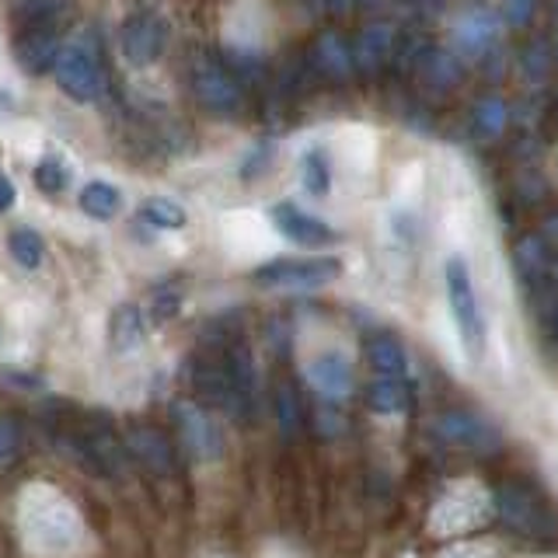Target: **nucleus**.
Segmentation results:
<instances>
[{
  "label": "nucleus",
  "instance_id": "4be33fe9",
  "mask_svg": "<svg viewBox=\"0 0 558 558\" xmlns=\"http://www.w3.org/2000/svg\"><path fill=\"white\" fill-rule=\"evenodd\" d=\"M109 336H112V345L119 349V353H130V349L140 345V339H144V318H140L136 304H119L116 307Z\"/></svg>",
  "mask_w": 558,
  "mask_h": 558
},
{
  "label": "nucleus",
  "instance_id": "72a5a7b5",
  "mask_svg": "<svg viewBox=\"0 0 558 558\" xmlns=\"http://www.w3.org/2000/svg\"><path fill=\"white\" fill-rule=\"evenodd\" d=\"M11 203H14V185H11L8 174L0 171V214H8Z\"/></svg>",
  "mask_w": 558,
  "mask_h": 558
},
{
  "label": "nucleus",
  "instance_id": "b1692460",
  "mask_svg": "<svg viewBox=\"0 0 558 558\" xmlns=\"http://www.w3.org/2000/svg\"><path fill=\"white\" fill-rule=\"evenodd\" d=\"M8 248H11V258L17 262L22 269H39L43 266V238L32 231V227H17L8 238Z\"/></svg>",
  "mask_w": 558,
  "mask_h": 558
},
{
  "label": "nucleus",
  "instance_id": "c9c22d12",
  "mask_svg": "<svg viewBox=\"0 0 558 558\" xmlns=\"http://www.w3.org/2000/svg\"><path fill=\"white\" fill-rule=\"evenodd\" d=\"M444 558H482V548H458V551H450Z\"/></svg>",
  "mask_w": 558,
  "mask_h": 558
},
{
  "label": "nucleus",
  "instance_id": "0eeeda50",
  "mask_svg": "<svg viewBox=\"0 0 558 558\" xmlns=\"http://www.w3.org/2000/svg\"><path fill=\"white\" fill-rule=\"evenodd\" d=\"M60 57V35L52 25H25L14 35V60L25 74L39 77Z\"/></svg>",
  "mask_w": 558,
  "mask_h": 558
},
{
  "label": "nucleus",
  "instance_id": "39448f33",
  "mask_svg": "<svg viewBox=\"0 0 558 558\" xmlns=\"http://www.w3.org/2000/svg\"><path fill=\"white\" fill-rule=\"evenodd\" d=\"M168 46V25L157 11H140L122 25V57L133 66H150Z\"/></svg>",
  "mask_w": 558,
  "mask_h": 558
},
{
  "label": "nucleus",
  "instance_id": "f3484780",
  "mask_svg": "<svg viewBox=\"0 0 558 558\" xmlns=\"http://www.w3.org/2000/svg\"><path fill=\"white\" fill-rule=\"evenodd\" d=\"M409 388L401 377H377L371 388H366V405L380 415H401L409 412Z\"/></svg>",
  "mask_w": 558,
  "mask_h": 558
},
{
  "label": "nucleus",
  "instance_id": "412c9836",
  "mask_svg": "<svg viewBox=\"0 0 558 558\" xmlns=\"http://www.w3.org/2000/svg\"><path fill=\"white\" fill-rule=\"evenodd\" d=\"M130 450L136 453L140 461H144L147 468H154V471H168L171 468V447H168V440L157 429H133L130 433Z\"/></svg>",
  "mask_w": 558,
  "mask_h": 558
},
{
  "label": "nucleus",
  "instance_id": "20e7f679",
  "mask_svg": "<svg viewBox=\"0 0 558 558\" xmlns=\"http://www.w3.org/2000/svg\"><path fill=\"white\" fill-rule=\"evenodd\" d=\"M192 95L199 98L203 109L209 112H220V116H231L241 109V84L238 77L231 74V66H223L217 57H209V52H196V60H192Z\"/></svg>",
  "mask_w": 558,
  "mask_h": 558
},
{
  "label": "nucleus",
  "instance_id": "7ed1b4c3",
  "mask_svg": "<svg viewBox=\"0 0 558 558\" xmlns=\"http://www.w3.org/2000/svg\"><path fill=\"white\" fill-rule=\"evenodd\" d=\"M342 276L339 258H276L258 266L252 279L266 290H322Z\"/></svg>",
  "mask_w": 558,
  "mask_h": 558
},
{
  "label": "nucleus",
  "instance_id": "6ab92c4d",
  "mask_svg": "<svg viewBox=\"0 0 558 558\" xmlns=\"http://www.w3.org/2000/svg\"><path fill=\"white\" fill-rule=\"evenodd\" d=\"M471 126H475V133L482 140H499L506 130H510V105L496 95L475 101V109H471Z\"/></svg>",
  "mask_w": 558,
  "mask_h": 558
},
{
  "label": "nucleus",
  "instance_id": "2eb2a0df",
  "mask_svg": "<svg viewBox=\"0 0 558 558\" xmlns=\"http://www.w3.org/2000/svg\"><path fill=\"white\" fill-rule=\"evenodd\" d=\"M485 520V499L475 493L468 499V506H461V499H440V506H436L433 513V534H461L468 527H475V523Z\"/></svg>",
  "mask_w": 558,
  "mask_h": 558
},
{
  "label": "nucleus",
  "instance_id": "a878e982",
  "mask_svg": "<svg viewBox=\"0 0 558 558\" xmlns=\"http://www.w3.org/2000/svg\"><path fill=\"white\" fill-rule=\"evenodd\" d=\"M301 174H304V189L311 196H328L331 189V171L322 150H307L304 161H301Z\"/></svg>",
  "mask_w": 558,
  "mask_h": 558
},
{
  "label": "nucleus",
  "instance_id": "a211bd4d",
  "mask_svg": "<svg viewBox=\"0 0 558 558\" xmlns=\"http://www.w3.org/2000/svg\"><path fill=\"white\" fill-rule=\"evenodd\" d=\"M513 266L523 279H541L551 269V248L541 234H527L517 241L513 248Z\"/></svg>",
  "mask_w": 558,
  "mask_h": 558
},
{
  "label": "nucleus",
  "instance_id": "e433bc0d",
  "mask_svg": "<svg viewBox=\"0 0 558 558\" xmlns=\"http://www.w3.org/2000/svg\"><path fill=\"white\" fill-rule=\"evenodd\" d=\"M551 63L558 66V32H555V46H551Z\"/></svg>",
  "mask_w": 558,
  "mask_h": 558
},
{
  "label": "nucleus",
  "instance_id": "f257e3e1",
  "mask_svg": "<svg viewBox=\"0 0 558 558\" xmlns=\"http://www.w3.org/2000/svg\"><path fill=\"white\" fill-rule=\"evenodd\" d=\"M444 283H447V301L453 311V322H458L461 331V342L471 356H482L485 349V314L478 304V293L475 283H471V272L464 266V258H447L444 266Z\"/></svg>",
  "mask_w": 558,
  "mask_h": 558
},
{
  "label": "nucleus",
  "instance_id": "6e6552de",
  "mask_svg": "<svg viewBox=\"0 0 558 558\" xmlns=\"http://www.w3.org/2000/svg\"><path fill=\"white\" fill-rule=\"evenodd\" d=\"M436 436L450 447L461 450H496L499 447V433L485 423V418L471 415V412H447L436 418Z\"/></svg>",
  "mask_w": 558,
  "mask_h": 558
},
{
  "label": "nucleus",
  "instance_id": "393cba45",
  "mask_svg": "<svg viewBox=\"0 0 558 558\" xmlns=\"http://www.w3.org/2000/svg\"><path fill=\"white\" fill-rule=\"evenodd\" d=\"M140 214H144L147 223L161 227V231H179V227H185V209L174 199H165V196L147 199L144 206H140Z\"/></svg>",
  "mask_w": 558,
  "mask_h": 558
},
{
  "label": "nucleus",
  "instance_id": "4c0bfd02",
  "mask_svg": "<svg viewBox=\"0 0 558 558\" xmlns=\"http://www.w3.org/2000/svg\"><path fill=\"white\" fill-rule=\"evenodd\" d=\"M555 112H558V105H555Z\"/></svg>",
  "mask_w": 558,
  "mask_h": 558
},
{
  "label": "nucleus",
  "instance_id": "473e14b6",
  "mask_svg": "<svg viewBox=\"0 0 558 558\" xmlns=\"http://www.w3.org/2000/svg\"><path fill=\"white\" fill-rule=\"evenodd\" d=\"M266 154H269V147H262V150H255V154H252V161H248V165H241V179H255V174H258V168H262V165H266V161H269V157H266Z\"/></svg>",
  "mask_w": 558,
  "mask_h": 558
},
{
  "label": "nucleus",
  "instance_id": "ddd939ff",
  "mask_svg": "<svg viewBox=\"0 0 558 558\" xmlns=\"http://www.w3.org/2000/svg\"><path fill=\"white\" fill-rule=\"evenodd\" d=\"M499 32H502L499 17H493L488 11H475V14L461 17V25H458V32H453V39H458L461 52H468V57L485 60L488 52H496Z\"/></svg>",
  "mask_w": 558,
  "mask_h": 558
},
{
  "label": "nucleus",
  "instance_id": "5701e85b",
  "mask_svg": "<svg viewBox=\"0 0 558 558\" xmlns=\"http://www.w3.org/2000/svg\"><path fill=\"white\" fill-rule=\"evenodd\" d=\"M81 209L92 220H112L116 214H119V189L116 185H109V182H87L84 189H81Z\"/></svg>",
  "mask_w": 558,
  "mask_h": 558
},
{
  "label": "nucleus",
  "instance_id": "9d476101",
  "mask_svg": "<svg viewBox=\"0 0 558 558\" xmlns=\"http://www.w3.org/2000/svg\"><path fill=\"white\" fill-rule=\"evenodd\" d=\"M412 66H415V77L423 81L429 92H453V87L464 81L461 60L453 57V52L436 49V46L418 49V57L412 60Z\"/></svg>",
  "mask_w": 558,
  "mask_h": 558
},
{
  "label": "nucleus",
  "instance_id": "7c9ffc66",
  "mask_svg": "<svg viewBox=\"0 0 558 558\" xmlns=\"http://www.w3.org/2000/svg\"><path fill=\"white\" fill-rule=\"evenodd\" d=\"M502 11H506V22L513 28H523L534 17V0H506Z\"/></svg>",
  "mask_w": 558,
  "mask_h": 558
},
{
  "label": "nucleus",
  "instance_id": "aec40b11",
  "mask_svg": "<svg viewBox=\"0 0 558 558\" xmlns=\"http://www.w3.org/2000/svg\"><path fill=\"white\" fill-rule=\"evenodd\" d=\"M366 360H371V366L380 377H405V366H409L405 349H401L395 336H374L366 342Z\"/></svg>",
  "mask_w": 558,
  "mask_h": 558
},
{
  "label": "nucleus",
  "instance_id": "2f4dec72",
  "mask_svg": "<svg viewBox=\"0 0 558 558\" xmlns=\"http://www.w3.org/2000/svg\"><path fill=\"white\" fill-rule=\"evenodd\" d=\"M14 450H17V429L8 418H0V461H8Z\"/></svg>",
  "mask_w": 558,
  "mask_h": 558
},
{
  "label": "nucleus",
  "instance_id": "f03ea898",
  "mask_svg": "<svg viewBox=\"0 0 558 558\" xmlns=\"http://www.w3.org/2000/svg\"><path fill=\"white\" fill-rule=\"evenodd\" d=\"M52 77H57L60 92L66 98H74L81 105H92L101 98L105 92V70H101V60L92 43H70L60 49L57 63H52Z\"/></svg>",
  "mask_w": 558,
  "mask_h": 558
},
{
  "label": "nucleus",
  "instance_id": "c756f323",
  "mask_svg": "<svg viewBox=\"0 0 558 558\" xmlns=\"http://www.w3.org/2000/svg\"><path fill=\"white\" fill-rule=\"evenodd\" d=\"M276 409H279V423H283L287 433L301 423V405H296V395H293V388H287V384L276 391Z\"/></svg>",
  "mask_w": 558,
  "mask_h": 558
},
{
  "label": "nucleus",
  "instance_id": "9b49d317",
  "mask_svg": "<svg viewBox=\"0 0 558 558\" xmlns=\"http://www.w3.org/2000/svg\"><path fill=\"white\" fill-rule=\"evenodd\" d=\"M307 380L311 388L328 401H342L353 391V366L342 353H322L307 363Z\"/></svg>",
  "mask_w": 558,
  "mask_h": 558
},
{
  "label": "nucleus",
  "instance_id": "1a4fd4ad",
  "mask_svg": "<svg viewBox=\"0 0 558 558\" xmlns=\"http://www.w3.org/2000/svg\"><path fill=\"white\" fill-rule=\"evenodd\" d=\"M269 217H272L279 234H283L287 241H293V244H304V248H322V244L339 241V234L331 231L325 220L304 214V209L293 206V203H276Z\"/></svg>",
  "mask_w": 558,
  "mask_h": 558
},
{
  "label": "nucleus",
  "instance_id": "bb28decb",
  "mask_svg": "<svg viewBox=\"0 0 558 558\" xmlns=\"http://www.w3.org/2000/svg\"><path fill=\"white\" fill-rule=\"evenodd\" d=\"M70 0H22L25 25H46L52 17H60L66 11Z\"/></svg>",
  "mask_w": 558,
  "mask_h": 558
},
{
  "label": "nucleus",
  "instance_id": "f704fd0d",
  "mask_svg": "<svg viewBox=\"0 0 558 558\" xmlns=\"http://www.w3.org/2000/svg\"><path fill=\"white\" fill-rule=\"evenodd\" d=\"M541 238L548 241V248H558V217H551V220L545 223V231H541Z\"/></svg>",
  "mask_w": 558,
  "mask_h": 558
},
{
  "label": "nucleus",
  "instance_id": "f8f14e48",
  "mask_svg": "<svg viewBox=\"0 0 558 558\" xmlns=\"http://www.w3.org/2000/svg\"><path fill=\"white\" fill-rule=\"evenodd\" d=\"M395 32L391 25H366L360 35H356V43H353V63L360 74H377V70L388 63L395 57Z\"/></svg>",
  "mask_w": 558,
  "mask_h": 558
},
{
  "label": "nucleus",
  "instance_id": "4468645a",
  "mask_svg": "<svg viewBox=\"0 0 558 558\" xmlns=\"http://www.w3.org/2000/svg\"><path fill=\"white\" fill-rule=\"evenodd\" d=\"M314 66H318V74H325L328 81H349L353 77V46L345 43L342 32H322L318 43H314Z\"/></svg>",
  "mask_w": 558,
  "mask_h": 558
},
{
  "label": "nucleus",
  "instance_id": "423d86ee",
  "mask_svg": "<svg viewBox=\"0 0 558 558\" xmlns=\"http://www.w3.org/2000/svg\"><path fill=\"white\" fill-rule=\"evenodd\" d=\"M174 423H179L182 444L192 458L199 461H214L223 453V436L214 423V415L199 409L196 401H174Z\"/></svg>",
  "mask_w": 558,
  "mask_h": 558
},
{
  "label": "nucleus",
  "instance_id": "c85d7f7f",
  "mask_svg": "<svg viewBox=\"0 0 558 558\" xmlns=\"http://www.w3.org/2000/svg\"><path fill=\"white\" fill-rule=\"evenodd\" d=\"M182 296H179V283H168L154 293V322H168L174 318V311H179Z\"/></svg>",
  "mask_w": 558,
  "mask_h": 558
},
{
  "label": "nucleus",
  "instance_id": "dca6fc26",
  "mask_svg": "<svg viewBox=\"0 0 558 558\" xmlns=\"http://www.w3.org/2000/svg\"><path fill=\"white\" fill-rule=\"evenodd\" d=\"M499 513L523 534H541L548 527V513L541 510L527 493H520V488H506V493H499Z\"/></svg>",
  "mask_w": 558,
  "mask_h": 558
},
{
  "label": "nucleus",
  "instance_id": "cd10ccee",
  "mask_svg": "<svg viewBox=\"0 0 558 558\" xmlns=\"http://www.w3.org/2000/svg\"><path fill=\"white\" fill-rule=\"evenodd\" d=\"M35 185L49 192V196H57V192H63V185H66V168L57 161V157H46V161L35 168Z\"/></svg>",
  "mask_w": 558,
  "mask_h": 558
}]
</instances>
